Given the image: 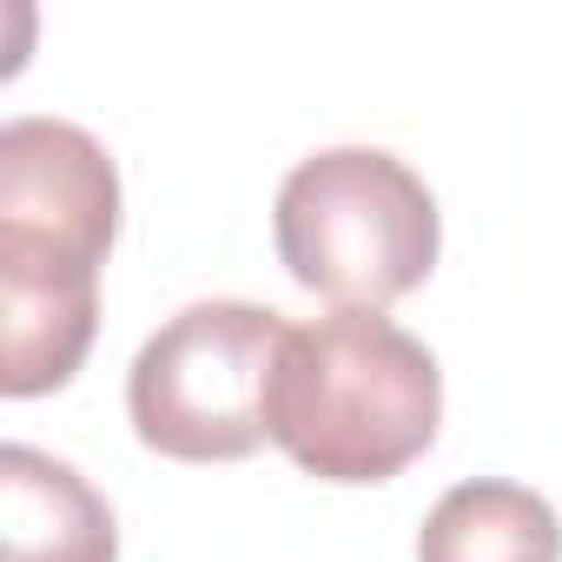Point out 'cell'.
I'll return each mask as SVG.
<instances>
[{"mask_svg": "<svg viewBox=\"0 0 562 562\" xmlns=\"http://www.w3.org/2000/svg\"><path fill=\"white\" fill-rule=\"evenodd\" d=\"M120 238V166L74 120L0 126V391L74 384L100 331V265Z\"/></svg>", "mask_w": 562, "mask_h": 562, "instance_id": "6da1fadb", "label": "cell"}, {"mask_svg": "<svg viewBox=\"0 0 562 562\" xmlns=\"http://www.w3.org/2000/svg\"><path fill=\"white\" fill-rule=\"evenodd\" d=\"M0 516H8V562H120L113 503L74 463L34 443L0 450Z\"/></svg>", "mask_w": 562, "mask_h": 562, "instance_id": "5b68a950", "label": "cell"}, {"mask_svg": "<svg viewBox=\"0 0 562 562\" xmlns=\"http://www.w3.org/2000/svg\"><path fill=\"white\" fill-rule=\"evenodd\" d=\"M271 443L318 483H391L443 424V371L384 312L292 325L265 404Z\"/></svg>", "mask_w": 562, "mask_h": 562, "instance_id": "7a4b0ae2", "label": "cell"}, {"mask_svg": "<svg viewBox=\"0 0 562 562\" xmlns=\"http://www.w3.org/2000/svg\"><path fill=\"white\" fill-rule=\"evenodd\" d=\"M271 238L305 292L338 312H384L437 271V199L384 146H325L278 186Z\"/></svg>", "mask_w": 562, "mask_h": 562, "instance_id": "3957f363", "label": "cell"}, {"mask_svg": "<svg viewBox=\"0 0 562 562\" xmlns=\"http://www.w3.org/2000/svg\"><path fill=\"white\" fill-rule=\"evenodd\" d=\"M417 562H562V516L529 483L470 476L430 503Z\"/></svg>", "mask_w": 562, "mask_h": 562, "instance_id": "8992f818", "label": "cell"}, {"mask_svg": "<svg viewBox=\"0 0 562 562\" xmlns=\"http://www.w3.org/2000/svg\"><path fill=\"white\" fill-rule=\"evenodd\" d=\"M292 325L245 305V299H199L166 318L133 371H126V417L133 437L172 463H238L271 443L265 404L271 371Z\"/></svg>", "mask_w": 562, "mask_h": 562, "instance_id": "277c9868", "label": "cell"}]
</instances>
